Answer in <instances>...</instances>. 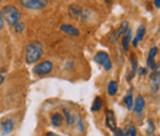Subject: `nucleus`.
Instances as JSON below:
<instances>
[{"instance_id":"7","label":"nucleus","mask_w":160,"mask_h":136,"mask_svg":"<svg viewBox=\"0 0 160 136\" xmlns=\"http://www.w3.org/2000/svg\"><path fill=\"white\" fill-rule=\"evenodd\" d=\"M68 13H69V16L70 18H73V19H80L82 16L84 10L80 8L79 5H77V4H70L68 6Z\"/></svg>"},{"instance_id":"6","label":"nucleus","mask_w":160,"mask_h":136,"mask_svg":"<svg viewBox=\"0 0 160 136\" xmlns=\"http://www.w3.org/2000/svg\"><path fill=\"white\" fill-rule=\"evenodd\" d=\"M127 31H128V22H127V21H123L120 26H118V29H117V30H115L112 34H110V36H108V41H110L111 43L117 42V40L120 39L121 36L123 37V36H124V34H126Z\"/></svg>"},{"instance_id":"33","label":"nucleus","mask_w":160,"mask_h":136,"mask_svg":"<svg viewBox=\"0 0 160 136\" xmlns=\"http://www.w3.org/2000/svg\"><path fill=\"white\" fill-rule=\"evenodd\" d=\"M105 1H106V3H110V1H112V0H105Z\"/></svg>"},{"instance_id":"8","label":"nucleus","mask_w":160,"mask_h":136,"mask_svg":"<svg viewBox=\"0 0 160 136\" xmlns=\"http://www.w3.org/2000/svg\"><path fill=\"white\" fill-rule=\"evenodd\" d=\"M60 31H63V32H65L68 35H72V36H79L80 34L79 30L75 26L70 25V24H63V25H60Z\"/></svg>"},{"instance_id":"23","label":"nucleus","mask_w":160,"mask_h":136,"mask_svg":"<svg viewBox=\"0 0 160 136\" xmlns=\"http://www.w3.org/2000/svg\"><path fill=\"white\" fill-rule=\"evenodd\" d=\"M131 62H132V67H133V73L137 71V59L133 57V55H132V57H131Z\"/></svg>"},{"instance_id":"34","label":"nucleus","mask_w":160,"mask_h":136,"mask_svg":"<svg viewBox=\"0 0 160 136\" xmlns=\"http://www.w3.org/2000/svg\"><path fill=\"white\" fill-rule=\"evenodd\" d=\"M158 136H160V135H158Z\"/></svg>"},{"instance_id":"17","label":"nucleus","mask_w":160,"mask_h":136,"mask_svg":"<svg viewBox=\"0 0 160 136\" xmlns=\"http://www.w3.org/2000/svg\"><path fill=\"white\" fill-rule=\"evenodd\" d=\"M150 79H152L153 82H157V83H159L160 82V63L154 67V72L152 73Z\"/></svg>"},{"instance_id":"19","label":"nucleus","mask_w":160,"mask_h":136,"mask_svg":"<svg viewBox=\"0 0 160 136\" xmlns=\"http://www.w3.org/2000/svg\"><path fill=\"white\" fill-rule=\"evenodd\" d=\"M102 104H103L102 99H101L100 97H96L95 98V100H94V103H92L91 110H92V112H99L101 108H102Z\"/></svg>"},{"instance_id":"3","label":"nucleus","mask_w":160,"mask_h":136,"mask_svg":"<svg viewBox=\"0 0 160 136\" xmlns=\"http://www.w3.org/2000/svg\"><path fill=\"white\" fill-rule=\"evenodd\" d=\"M20 4L28 10H40L47 6L48 0H19Z\"/></svg>"},{"instance_id":"13","label":"nucleus","mask_w":160,"mask_h":136,"mask_svg":"<svg viewBox=\"0 0 160 136\" xmlns=\"http://www.w3.org/2000/svg\"><path fill=\"white\" fill-rule=\"evenodd\" d=\"M132 39V32L131 30L128 29V31L124 34V36L122 37V46H123V50L127 52L129 50V40Z\"/></svg>"},{"instance_id":"28","label":"nucleus","mask_w":160,"mask_h":136,"mask_svg":"<svg viewBox=\"0 0 160 136\" xmlns=\"http://www.w3.org/2000/svg\"><path fill=\"white\" fill-rule=\"evenodd\" d=\"M2 27H4V19H2V14L0 11V30H2Z\"/></svg>"},{"instance_id":"15","label":"nucleus","mask_w":160,"mask_h":136,"mask_svg":"<svg viewBox=\"0 0 160 136\" xmlns=\"http://www.w3.org/2000/svg\"><path fill=\"white\" fill-rule=\"evenodd\" d=\"M158 52V48L157 47H153L150 51H149V56H148V67L149 68H154V57Z\"/></svg>"},{"instance_id":"18","label":"nucleus","mask_w":160,"mask_h":136,"mask_svg":"<svg viewBox=\"0 0 160 136\" xmlns=\"http://www.w3.org/2000/svg\"><path fill=\"white\" fill-rule=\"evenodd\" d=\"M63 114H64L65 117H67V122H68V125H73V122H74V120H75V117L70 113V110L67 109V108H64V109H63Z\"/></svg>"},{"instance_id":"32","label":"nucleus","mask_w":160,"mask_h":136,"mask_svg":"<svg viewBox=\"0 0 160 136\" xmlns=\"http://www.w3.org/2000/svg\"><path fill=\"white\" fill-rule=\"evenodd\" d=\"M2 82H4V76H1V74H0V84H1Z\"/></svg>"},{"instance_id":"21","label":"nucleus","mask_w":160,"mask_h":136,"mask_svg":"<svg viewBox=\"0 0 160 136\" xmlns=\"http://www.w3.org/2000/svg\"><path fill=\"white\" fill-rule=\"evenodd\" d=\"M14 29H15V31L19 34V32H22L23 30H25V24H22V22H18L15 26H14Z\"/></svg>"},{"instance_id":"24","label":"nucleus","mask_w":160,"mask_h":136,"mask_svg":"<svg viewBox=\"0 0 160 136\" xmlns=\"http://www.w3.org/2000/svg\"><path fill=\"white\" fill-rule=\"evenodd\" d=\"M158 89H159V83L153 82V85H152V93H157Z\"/></svg>"},{"instance_id":"1","label":"nucleus","mask_w":160,"mask_h":136,"mask_svg":"<svg viewBox=\"0 0 160 136\" xmlns=\"http://www.w3.org/2000/svg\"><path fill=\"white\" fill-rule=\"evenodd\" d=\"M43 55V45L40 41H31L26 46L25 51V59L28 64L36 63Z\"/></svg>"},{"instance_id":"16","label":"nucleus","mask_w":160,"mask_h":136,"mask_svg":"<svg viewBox=\"0 0 160 136\" xmlns=\"http://www.w3.org/2000/svg\"><path fill=\"white\" fill-rule=\"evenodd\" d=\"M117 89H118L117 82L111 80V82L108 83V87H107V93H108V95H115V94L117 93Z\"/></svg>"},{"instance_id":"5","label":"nucleus","mask_w":160,"mask_h":136,"mask_svg":"<svg viewBox=\"0 0 160 136\" xmlns=\"http://www.w3.org/2000/svg\"><path fill=\"white\" fill-rule=\"evenodd\" d=\"M94 61H95L96 63L101 64L106 71H110V69L112 68V62H111V58H110L108 53H106V52H103V51L98 52V53L95 55V57H94Z\"/></svg>"},{"instance_id":"9","label":"nucleus","mask_w":160,"mask_h":136,"mask_svg":"<svg viewBox=\"0 0 160 136\" xmlns=\"http://www.w3.org/2000/svg\"><path fill=\"white\" fill-rule=\"evenodd\" d=\"M14 120L12 119H5L2 122H1V130L4 134H10L12 130H14Z\"/></svg>"},{"instance_id":"11","label":"nucleus","mask_w":160,"mask_h":136,"mask_svg":"<svg viewBox=\"0 0 160 136\" xmlns=\"http://www.w3.org/2000/svg\"><path fill=\"white\" fill-rule=\"evenodd\" d=\"M144 35H145V26H144V25H140L139 27H138V30H137L136 39L133 40V46H134V47L138 45V42H139V41H142V40H143Z\"/></svg>"},{"instance_id":"4","label":"nucleus","mask_w":160,"mask_h":136,"mask_svg":"<svg viewBox=\"0 0 160 136\" xmlns=\"http://www.w3.org/2000/svg\"><path fill=\"white\" fill-rule=\"evenodd\" d=\"M53 69V63L51 61H43L41 63H37L35 67H33V73L37 74V76H44V74H48L51 73Z\"/></svg>"},{"instance_id":"30","label":"nucleus","mask_w":160,"mask_h":136,"mask_svg":"<svg viewBox=\"0 0 160 136\" xmlns=\"http://www.w3.org/2000/svg\"><path fill=\"white\" fill-rule=\"evenodd\" d=\"M139 73H140V76H144V74L147 73V69H145V68H142L139 71Z\"/></svg>"},{"instance_id":"20","label":"nucleus","mask_w":160,"mask_h":136,"mask_svg":"<svg viewBox=\"0 0 160 136\" xmlns=\"http://www.w3.org/2000/svg\"><path fill=\"white\" fill-rule=\"evenodd\" d=\"M124 104H126L127 109H132V108H133L134 103H133V97H132V94H131V93L124 98Z\"/></svg>"},{"instance_id":"22","label":"nucleus","mask_w":160,"mask_h":136,"mask_svg":"<svg viewBox=\"0 0 160 136\" xmlns=\"http://www.w3.org/2000/svg\"><path fill=\"white\" fill-rule=\"evenodd\" d=\"M126 135H127V133H126V131H123L122 129L116 128V129L113 130V136H126Z\"/></svg>"},{"instance_id":"10","label":"nucleus","mask_w":160,"mask_h":136,"mask_svg":"<svg viewBox=\"0 0 160 136\" xmlns=\"http://www.w3.org/2000/svg\"><path fill=\"white\" fill-rule=\"evenodd\" d=\"M106 125L112 131L116 129V119H115V115H113V112L112 110H108L106 113Z\"/></svg>"},{"instance_id":"27","label":"nucleus","mask_w":160,"mask_h":136,"mask_svg":"<svg viewBox=\"0 0 160 136\" xmlns=\"http://www.w3.org/2000/svg\"><path fill=\"white\" fill-rule=\"evenodd\" d=\"M148 124H149V130H148V133L152 134V133H153V120L149 119V120H148Z\"/></svg>"},{"instance_id":"25","label":"nucleus","mask_w":160,"mask_h":136,"mask_svg":"<svg viewBox=\"0 0 160 136\" xmlns=\"http://www.w3.org/2000/svg\"><path fill=\"white\" fill-rule=\"evenodd\" d=\"M77 119H78V124H79V130L80 131H84V124H82V120L79 115H77Z\"/></svg>"},{"instance_id":"12","label":"nucleus","mask_w":160,"mask_h":136,"mask_svg":"<svg viewBox=\"0 0 160 136\" xmlns=\"http://www.w3.org/2000/svg\"><path fill=\"white\" fill-rule=\"evenodd\" d=\"M144 105H145V100H144V98L142 97V95H138L137 99H136V104H134V112L137 113V114H139L142 113V110L144 109Z\"/></svg>"},{"instance_id":"14","label":"nucleus","mask_w":160,"mask_h":136,"mask_svg":"<svg viewBox=\"0 0 160 136\" xmlns=\"http://www.w3.org/2000/svg\"><path fill=\"white\" fill-rule=\"evenodd\" d=\"M51 121H52V125L56 126V128H59L60 125L63 124V115L60 113H54L52 114L51 117Z\"/></svg>"},{"instance_id":"26","label":"nucleus","mask_w":160,"mask_h":136,"mask_svg":"<svg viewBox=\"0 0 160 136\" xmlns=\"http://www.w3.org/2000/svg\"><path fill=\"white\" fill-rule=\"evenodd\" d=\"M129 136H137V131H136V128L134 126H132L129 129Z\"/></svg>"},{"instance_id":"29","label":"nucleus","mask_w":160,"mask_h":136,"mask_svg":"<svg viewBox=\"0 0 160 136\" xmlns=\"http://www.w3.org/2000/svg\"><path fill=\"white\" fill-rule=\"evenodd\" d=\"M154 5H155L158 9H160V0H154Z\"/></svg>"},{"instance_id":"31","label":"nucleus","mask_w":160,"mask_h":136,"mask_svg":"<svg viewBox=\"0 0 160 136\" xmlns=\"http://www.w3.org/2000/svg\"><path fill=\"white\" fill-rule=\"evenodd\" d=\"M46 136H59V135H57V134H54V133H47Z\"/></svg>"},{"instance_id":"2","label":"nucleus","mask_w":160,"mask_h":136,"mask_svg":"<svg viewBox=\"0 0 160 136\" xmlns=\"http://www.w3.org/2000/svg\"><path fill=\"white\" fill-rule=\"evenodd\" d=\"M1 14H2V19L5 20L10 26H15L20 21L21 13L15 5L10 4V5L4 6V9L1 10Z\"/></svg>"}]
</instances>
